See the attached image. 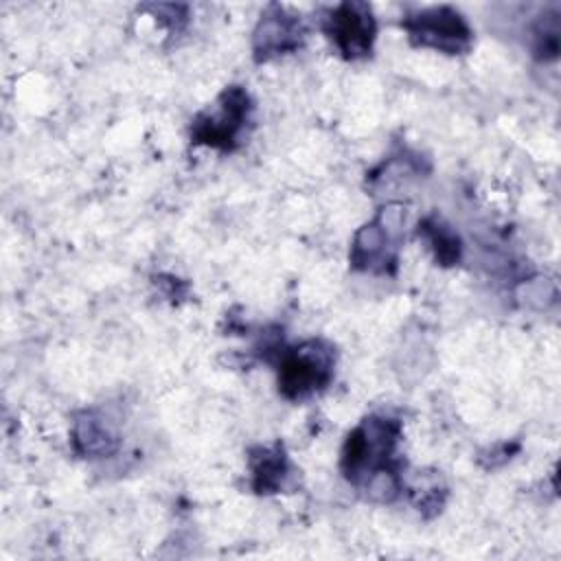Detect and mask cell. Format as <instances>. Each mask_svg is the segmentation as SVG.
<instances>
[{
  "mask_svg": "<svg viewBox=\"0 0 561 561\" xmlns=\"http://www.w3.org/2000/svg\"><path fill=\"white\" fill-rule=\"evenodd\" d=\"M401 436V425L390 416H368L348 436L342 449V471L355 482L364 484L381 471H399L394 449Z\"/></svg>",
  "mask_w": 561,
  "mask_h": 561,
  "instance_id": "cell-1",
  "label": "cell"
},
{
  "mask_svg": "<svg viewBox=\"0 0 561 561\" xmlns=\"http://www.w3.org/2000/svg\"><path fill=\"white\" fill-rule=\"evenodd\" d=\"M333 377V348L320 340L302 342L278 359V390L291 401L322 390Z\"/></svg>",
  "mask_w": 561,
  "mask_h": 561,
  "instance_id": "cell-2",
  "label": "cell"
},
{
  "mask_svg": "<svg viewBox=\"0 0 561 561\" xmlns=\"http://www.w3.org/2000/svg\"><path fill=\"white\" fill-rule=\"evenodd\" d=\"M250 116H252L250 94L239 85H230L219 94L217 105L213 110L202 112L193 121L191 138L199 145L230 151L237 147L245 125L250 123Z\"/></svg>",
  "mask_w": 561,
  "mask_h": 561,
  "instance_id": "cell-3",
  "label": "cell"
},
{
  "mask_svg": "<svg viewBox=\"0 0 561 561\" xmlns=\"http://www.w3.org/2000/svg\"><path fill=\"white\" fill-rule=\"evenodd\" d=\"M403 230V208L386 206L379 215L362 226L353 239L351 263L357 270L390 272L397 263V241Z\"/></svg>",
  "mask_w": 561,
  "mask_h": 561,
  "instance_id": "cell-4",
  "label": "cell"
},
{
  "mask_svg": "<svg viewBox=\"0 0 561 561\" xmlns=\"http://www.w3.org/2000/svg\"><path fill=\"white\" fill-rule=\"evenodd\" d=\"M401 26L414 46L434 48L447 55H460L471 48V28L451 7H434L408 15Z\"/></svg>",
  "mask_w": 561,
  "mask_h": 561,
  "instance_id": "cell-5",
  "label": "cell"
},
{
  "mask_svg": "<svg viewBox=\"0 0 561 561\" xmlns=\"http://www.w3.org/2000/svg\"><path fill=\"white\" fill-rule=\"evenodd\" d=\"M324 31L346 59H359L370 55L377 24L368 4L342 2L329 11Z\"/></svg>",
  "mask_w": 561,
  "mask_h": 561,
  "instance_id": "cell-6",
  "label": "cell"
},
{
  "mask_svg": "<svg viewBox=\"0 0 561 561\" xmlns=\"http://www.w3.org/2000/svg\"><path fill=\"white\" fill-rule=\"evenodd\" d=\"M302 37H305L302 22L296 15L287 13L283 7L270 4L254 28V37H252L254 57L259 61H267L272 57L291 53L302 44Z\"/></svg>",
  "mask_w": 561,
  "mask_h": 561,
  "instance_id": "cell-7",
  "label": "cell"
},
{
  "mask_svg": "<svg viewBox=\"0 0 561 561\" xmlns=\"http://www.w3.org/2000/svg\"><path fill=\"white\" fill-rule=\"evenodd\" d=\"M72 445L85 458L110 456L118 447V434L99 412H81L72 425Z\"/></svg>",
  "mask_w": 561,
  "mask_h": 561,
  "instance_id": "cell-8",
  "label": "cell"
},
{
  "mask_svg": "<svg viewBox=\"0 0 561 561\" xmlns=\"http://www.w3.org/2000/svg\"><path fill=\"white\" fill-rule=\"evenodd\" d=\"M252 486L256 493H274L285 484L289 462L280 445L259 447L250 458Z\"/></svg>",
  "mask_w": 561,
  "mask_h": 561,
  "instance_id": "cell-9",
  "label": "cell"
},
{
  "mask_svg": "<svg viewBox=\"0 0 561 561\" xmlns=\"http://www.w3.org/2000/svg\"><path fill=\"white\" fill-rule=\"evenodd\" d=\"M419 234L430 243L440 265H454L460 259V239L438 219H425L419 226Z\"/></svg>",
  "mask_w": 561,
  "mask_h": 561,
  "instance_id": "cell-10",
  "label": "cell"
},
{
  "mask_svg": "<svg viewBox=\"0 0 561 561\" xmlns=\"http://www.w3.org/2000/svg\"><path fill=\"white\" fill-rule=\"evenodd\" d=\"M535 53L543 59H554L559 53V20L557 13L541 15L535 31Z\"/></svg>",
  "mask_w": 561,
  "mask_h": 561,
  "instance_id": "cell-11",
  "label": "cell"
}]
</instances>
